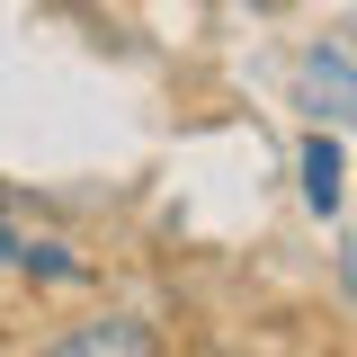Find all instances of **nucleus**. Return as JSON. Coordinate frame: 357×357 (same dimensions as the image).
Here are the masks:
<instances>
[{
  "label": "nucleus",
  "mask_w": 357,
  "mask_h": 357,
  "mask_svg": "<svg viewBox=\"0 0 357 357\" xmlns=\"http://www.w3.org/2000/svg\"><path fill=\"white\" fill-rule=\"evenodd\" d=\"M312 89H331V98H340L331 116H357V72H349V63H331V54H312Z\"/></svg>",
  "instance_id": "obj_3"
},
{
  "label": "nucleus",
  "mask_w": 357,
  "mask_h": 357,
  "mask_svg": "<svg viewBox=\"0 0 357 357\" xmlns=\"http://www.w3.org/2000/svg\"><path fill=\"white\" fill-rule=\"evenodd\" d=\"M36 357H161V340H152V321L143 312H107V321H72L54 349Z\"/></svg>",
  "instance_id": "obj_1"
},
{
  "label": "nucleus",
  "mask_w": 357,
  "mask_h": 357,
  "mask_svg": "<svg viewBox=\"0 0 357 357\" xmlns=\"http://www.w3.org/2000/svg\"><path fill=\"white\" fill-rule=\"evenodd\" d=\"M304 197L321 206V215L340 206V143H321V134L304 143Z\"/></svg>",
  "instance_id": "obj_2"
}]
</instances>
